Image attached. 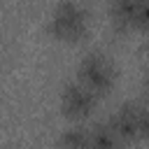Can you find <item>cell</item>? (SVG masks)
Here are the masks:
<instances>
[{
	"instance_id": "6",
	"label": "cell",
	"mask_w": 149,
	"mask_h": 149,
	"mask_svg": "<svg viewBox=\"0 0 149 149\" xmlns=\"http://www.w3.org/2000/svg\"><path fill=\"white\" fill-rule=\"evenodd\" d=\"M91 128V147H100V149H112V147H123L121 137L116 135V130L112 128L109 121H95Z\"/></svg>"
},
{
	"instance_id": "2",
	"label": "cell",
	"mask_w": 149,
	"mask_h": 149,
	"mask_svg": "<svg viewBox=\"0 0 149 149\" xmlns=\"http://www.w3.org/2000/svg\"><path fill=\"white\" fill-rule=\"evenodd\" d=\"M77 79L86 84L93 93L107 95L116 84V65L102 51H88L77 65Z\"/></svg>"
},
{
	"instance_id": "8",
	"label": "cell",
	"mask_w": 149,
	"mask_h": 149,
	"mask_svg": "<svg viewBox=\"0 0 149 149\" xmlns=\"http://www.w3.org/2000/svg\"><path fill=\"white\" fill-rule=\"evenodd\" d=\"M133 28L137 30H149V0H142L137 12H135V19H133Z\"/></svg>"
},
{
	"instance_id": "9",
	"label": "cell",
	"mask_w": 149,
	"mask_h": 149,
	"mask_svg": "<svg viewBox=\"0 0 149 149\" xmlns=\"http://www.w3.org/2000/svg\"><path fill=\"white\" fill-rule=\"evenodd\" d=\"M137 126H140V137L149 140V102H142L137 109Z\"/></svg>"
},
{
	"instance_id": "7",
	"label": "cell",
	"mask_w": 149,
	"mask_h": 149,
	"mask_svg": "<svg viewBox=\"0 0 149 149\" xmlns=\"http://www.w3.org/2000/svg\"><path fill=\"white\" fill-rule=\"evenodd\" d=\"M61 147H91V128L79 126V121H74V126L65 128L63 135L58 137Z\"/></svg>"
},
{
	"instance_id": "1",
	"label": "cell",
	"mask_w": 149,
	"mask_h": 149,
	"mask_svg": "<svg viewBox=\"0 0 149 149\" xmlns=\"http://www.w3.org/2000/svg\"><path fill=\"white\" fill-rule=\"evenodd\" d=\"M47 33L63 42H81L88 35V9L79 0H58L47 21Z\"/></svg>"
},
{
	"instance_id": "11",
	"label": "cell",
	"mask_w": 149,
	"mask_h": 149,
	"mask_svg": "<svg viewBox=\"0 0 149 149\" xmlns=\"http://www.w3.org/2000/svg\"><path fill=\"white\" fill-rule=\"evenodd\" d=\"M144 49H147V56H149V42H147V47H144Z\"/></svg>"
},
{
	"instance_id": "3",
	"label": "cell",
	"mask_w": 149,
	"mask_h": 149,
	"mask_svg": "<svg viewBox=\"0 0 149 149\" xmlns=\"http://www.w3.org/2000/svg\"><path fill=\"white\" fill-rule=\"evenodd\" d=\"M98 93H93L86 84H81L79 79L68 81L61 91V112L65 119L70 121H84L88 119L95 107H98Z\"/></svg>"
},
{
	"instance_id": "4",
	"label": "cell",
	"mask_w": 149,
	"mask_h": 149,
	"mask_svg": "<svg viewBox=\"0 0 149 149\" xmlns=\"http://www.w3.org/2000/svg\"><path fill=\"white\" fill-rule=\"evenodd\" d=\"M137 102H121L112 114H109V123L116 130V135L121 137L123 144H130L135 140H140V126H137Z\"/></svg>"
},
{
	"instance_id": "5",
	"label": "cell",
	"mask_w": 149,
	"mask_h": 149,
	"mask_svg": "<svg viewBox=\"0 0 149 149\" xmlns=\"http://www.w3.org/2000/svg\"><path fill=\"white\" fill-rule=\"evenodd\" d=\"M140 2L142 0H109V19L116 33H126L133 28V19Z\"/></svg>"
},
{
	"instance_id": "10",
	"label": "cell",
	"mask_w": 149,
	"mask_h": 149,
	"mask_svg": "<svg viewBox=\"0 0 149 149\" xmlns=\"http://www.w3.org/2000/svg\"><path fill=\"white\" fill-rule=\"evenodd\" d=\"M142 98H144V102H149V72L142 79Z\"/></svg>"
}]
</instances>
